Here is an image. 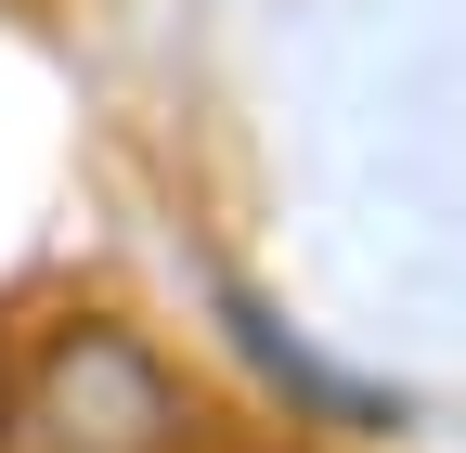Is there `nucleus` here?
<instances>
[{
    "instance_id": "nucleus-1",
    "label": "nucleus",
    "mask_w": 466,
    "mask_h": 453,
    "mask_svg": "<svg viewBox=\"0 0 466 453\" xmlns=\"http://www.w3.org/2000/svg\"><path fill=\"white\" fill-rule=\"evenodd\" d=\"M39 453H168V428H182V402H168V376L130 350V337L78 324L66 350L39 363V402H26Z\"/></svg>"
}]
</instances>
